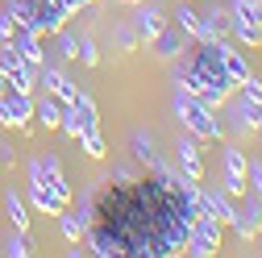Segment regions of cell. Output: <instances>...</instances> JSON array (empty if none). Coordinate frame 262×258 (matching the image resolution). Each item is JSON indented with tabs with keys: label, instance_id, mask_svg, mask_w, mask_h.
<instances>
[{
	"label": "cell",
	"instance_id": "1",
	"mask_svg": "<svg viewBox=\"0 0 262 258\" xmlns=\"http://www.w3.org/2000/svg\"><path fill=\"white\" fill-rule=\"evenodd\" d=\"M175 117H179V125L187 129V134H195L200 142H221V138H225L216 109H212V104H204L200 96L183 92V88H175Z\"/></svg>",
	"mask_w": 262,
	"mask_h": 258
},
{
	"label": "cell",
	"instance_id": "2",
	"mask_svg": "<svg viewBox=\"0 0 262 258\" xmlns=\"http://www.w3.org/2000/svg\"><path fill=\"white\" fill-rule=\"evenodd\" d=\"M29 183H38V187H50L54 196L62 200V204H71V183H67V175H62V163L54 154H46V158H34L29 163Z\"/></svg>",
	"mask_w": 262,
	"mask_h": 258
},
{
	"label": "cell",
	"instance_id": "3",
	"mask_svg": "<svg viewBox=\"0 0 262 258\" xmlns=\"http://www.w3.org/2000/svg\"><path fill=\"white\" fill-rule=\"evenodd\" d=\"M237 200H242V204H233V221H229L225 229H233L242 242H254L258 229H262V196H254V191H242Z\"/></svg>",
	"mask_w": 262,
	"mask_h": 258
},
{
	"label": "cell",
	"instance_id": "4",
	"mask_svg": "<svg viewBox=\"0 0 262 258\" xmlns=\"http://www.w3.org/2000/svg\"><path fill=\"white\" fill-rule=\"evenodd\" d=\"M29 121H34V96L29 92H0V125L5 129H29Z\"/></svg>",
	"mask_w": 262,
	"mask_h": 258
},
{
	"label": "cell",
	"instance_id": "5",
	"mask_svg": "<svg viewBox=\"0 0 262 258\" xmlns=\"http://www.w3.org/2000/svg\"><path fill=\"white\" fill-rule=\"evenodd\" d=\"M221 158H225V175H221V191H225V196H242V191H246V163H250V158H246V150L237 146V142H225V150H221Z\"/></svg>",
	"mask_w": 262,
	"mask_h": 258
},
{
	"label": "cell",
	"instance_id": "6",
	"mask_svg": "<svg viewBox=\"0 0 262 258\" xmlns=\"http://www.w3.org/2000/svg\"><path fill=\"white\" fill-rule=\"evenodd\" d=\"M0 67L9 71V79H13L17 92H29V96H34V88H38V67H29V62L17 54L13 42H0Z\"/></svg>",
	"mask_w": 262,
	"mask_h": 258
},
{
	"label": "cell",
	"instance_id": "7",
	"mask_svg": "<svg viewBox=\"0 0 262 258\" xmlns=\"http://www.w3.org/2000/svg\"><path fill=\"white\" fill-rule=\"evenodd\" d=\"M38 83L54 96V100H62V104H71L75 96H79V83L62 71V67H54V62H42V67H38Z\"/></svg>",
	"mask_w": 262,
	"mask_h": 258
},
{
	"label": "cell",
	"instance_id": "8",
	"mask_svg": "<svg viewBox=\"0 0 262 258\" xmlns=\"http://www.w3.org/2000/svg\"><path fill=\"white\" fill-rule=\"evenodd\" d=\"M129 25L138 29V38H142V42H154V34L167 25V17H162L158 5H150V0L142 5V0H138V5H134V17H129Z\"/></svg>",
	"mask_w": 262,
	"mask_h": 258
},
{
	"label": "cell",
	"instance_id": "9",
	"mask_svg": "<svg viewBox=\"0 0 262 258\" xmlns=\"http://www.w3.org/2000/svg\"><path fill=\"white\" fill-rule=\"evenodd\" d=\"M13 46H17V54L29 62V67H42V62H46L42 34H34V29H17V34H13Z\"/></svg>",
	"mask_w": 262,
	"mask_h": 258
},
{
	"label": "cell",
	"instance_id": "10",
	"mask_svg": "<svg viewBox=\"0 0 262 258\" xmlns=\"http://www.w3.org/2000/svg\"><path fill=\"white\" fill-rule=\"evenodd\" d=\"M179 171L183 175H191V179H204V154H200V146H195V134L191 138H179Z\"/></svg>",
	"mask_w": 262,
	"mask_h": 258
},
{
	"label": "cell",
	"instance_id": "11",
	"mask_svg": "<svg viewBox=\"0 0 262 258\" xmlns=\"http://www.w3.org/2000/svg\"><path fill=\"white\" fill-rule=\"evenodd\" d=\"M187 233H191V238H200V242H208L212 250H221V233H225V225H221L212 212H195Z\"/></svg>",
	"mask_w": 262,
	"mask_h": 258
},
{
	"label": "cell",
	"instance_id": "12",
	"mask_svg": "<svg viewBox=\"0 0 262 258\" xmlns=\"http://www.w3.org/2000/svg\"><path fill=\"white\" fill-rule=\"evenodd\" d=\"M175 17H179V34H187L191 42H212V34H208V25H204V17L195 13V9L179 5V9H175Z\"/></svg>",
	"mask_w": 262,
	"mask_h": 258
},
{
	"label": "cell",
	"instance_id": "13",
	"mask_svg": "<svg viewBox=\"0 0 262 258\" xmlns=\"http://www.w3.org/2000/svg\"><path fill=\"white\" fill-rule=\"evenodd\" d=\"M150 46H154V54H158V58H179V54L187 50V46H183V38H179V25H162L158 34H154V42H150Z\"/></svg>",
	"mask_w": 262,
	"mask_h": 258
},
{
	"label": "cell",
	"instance_id": "14",
	"mask_svg": "<svg viewBox=\"0 0 262 258\" xmlns=\"http://www.w3.org/2000/svg\"><path fill=\"white\" fill-rule=\"evenodd\" d=\"M221 58H225V71H229V79L233 83H242L246 75H250V62H246V54L229 42V38H221Z\"/></svg>",
	"mask_w": 262,
	"mask_h": 258
},
{
	"label": "cell",
	"instance_id": "15",
	"mask_svg": "<svg viewBox=\"0 0 262 258\" xmlns=\"http://www.w3.org/2000/svg\"><path fill=\"white\" fill-rule=\"evenodd\" d=\"M25 196H29V204H34L38 212H46V217H58L62 208H67L50 187H38V183H29V187H25Z\"/></svg>",
	"mask_w": 262,
	"mask_h": 258
},
{
	"label": "cell",
	"instance_id": "16",
	"mask_svg": "<svg viewBox=\"0 0 262 258\" xmlns=\"http://www.w3.org/2000/svg\"><path fill=\"white\" fill-rule=\"evenodd\" d=\"M204 204H208V212H212L221 225L233 221V196H225L221 187H204Z\"/></svg>",
	"mask_w": 262,
	"mask_h": 258
},
{
	"label": "cell",
	"instance_id": "17",
	"mask_svg": "<svg viewBox=\"0 0 262 258\" xmlns=\"http://www.w3.org/2000/svg\"><path fill=\"white\" fill-rule=\"evenodd\" d=\"M34 121L46 125V129H58V121H62V100H54L50 92L42 96V100H34Z\"/></svg>",
	"mask_w": 262,
	"mask_h": 258
},
{
	"label": "cell",
	"instance_id": "18",
	"mask_svg": "<svg viewBox=\"0 0 262 258\" xmlns=\"http://www.w3.org/2000/svg\"><path fill=\"white\" fill-rule=\"evenodd\" d=\"M5 212H9V221H13V229H21V233H29V208H25V200H21V191H5Z\"/></svg>",
	"mask_w": 262,
	"mask_h": 258
},
{
	"label": "cell",
	"instance_id": "19",
	"mask_svg": "<svg viewBox=\"0 0 262 258\" xmlns=\"http://www.w3.org/2000/svg\"><path fill=\"white\" fill-rule=\"evenodd\" d=\"M71 113L79 117V129H100V117H96V100L88 92H79L75 100H71Z\"/></svg>",
	"mask_w": 262,
	"mask_h": 258
},
{
	"label": "cell",
	"instance_id": "20",
	"mask_svg": "<svg viewBox=\"0 0 262 258\" xmlns=\"http://www.w3.org/2000/svg\"><path fill=\"white\" fill-rule=\"evenodd\" d=\"M75 142L83 146V154L92 158V163H100V158H108V142H104V134H100V129H83V134H79Z\"/></svg>",
	"mask_w": 262,
	"mask_h": 258
},
{
	"label": "cell",
	"instance_id": "21",
	"mask_svg": "<svg viewBox=\"0 0 262 258\" xmlns=\"http://www.w3.org/2000/svg\"><path fill=\"white\" fill-rule=\"evenodd\" d=\"M58 233L67 238V242H79V238L88 233V221H83L79 212H67V208H62V212H58Z\"/></svg>",
	"mask_w": 262,
	"mask_h": 258
},
{
	"label": "cell",
	"instance_id": "22",
	"mask_svg": "<svg viewBox=\"0 0 262 258\" xmlns=\"http://www.w3.org/2000/svg\"><path fill=\"white\" fill-rule=\"evenodd\" d=\"M200 17H204V25H208V34H212V42L229 38V13H225V9H204Z\"/></svg>",
	"mask_w": 262,
	"mask_h": 258
},
{
	"label": "cell",
	"instance_id": "23",
	"mask_svg": "<svg viewBox=\"0 0 262 258\" xmlns=\"http://www.w3.org/2000/svg\"><path fill=\"white\" fill-rule=\"evenodd\" d=\"M129 146H134V158L138 163H154V138L150 134H142V129H134V134H129Z\"/></svg>",
	"mask_w": 262,
	"mask_h": 258
},
{
	"label": "cell",
	"instance_id": "24",
	"mask_svg": "<svg viewBox=\"0 0 262 258\" xmlns=\"http://www.w3.org/2000/svg\"><path fill=\"white\" fill-rule=\"evenodd\" d=\"M5 254H13V258H29V254H34V233L13 229V233H9V242H5Z\"/></svg>",
	"mask_w": 262,
	"mask_h": 258
},
{
	"label": "cell",
	"instance_id": "25",
	"mask_svg": "<svg viewBox=\"0 0 262 258\" xmlns=\"http://www.w3.org/2000/svg\"><path fill=\"white\" fill-rule=\"evenodd\" d=\"M75 58L83 62V67H100V50H96V42H92L88 34L79 38V54H75Z\"/></svg>",
	"mask_w": 262,
	"mask_h": 258
},
{
	"label": "cell",
	"instance_id": "26",
	"mask_svg": "<svg viewBox=\"0 0 262 258\" xmlns=\"http://www.w3.org/2000/svg\"><path fill=\"white\" fill-rule=\"evenodd\" d=\"M54 38H58V54H62V58H75V54H79V38H75V34H67V25H62Z\"/></svg>",
	"mask_w": 262,
	"mask_h": 258
},
{
	"label": "cell",
	"instance_id": "27",
	"mask_svg": "<svg viewBox=\"0 0 262 258\" xmlns=\"http://www.w3.org/2000/svg\"><path fill=\"white\" fill-rule=\"evenodd\" d=\"M138 42H142V38H138V29L129 25V21L117 25V46H121V50H138Z\"/></svg>",
	"mask_w": 262,
	"mask_h": 258
},
{
	"label": "cell",
	"instance_id": "28",
	"mask_svg": "<svg viewBox=\"0 0 262 258\" xmlns=\"http://www.w3.org/2000/svg\"><path fill=\"white\" fill-rule=\"evenodd\" d=\"M246 191H254V196H262V163H246Z\"/></svg>",
	"mask_w": 262,
	"mask_h": 258
},
{
	"label": "cell",
	"instance_id": "29",
	"mask_svg": "<svg viewBox=\"0 0 262 258\" xmlns=\"http://www.w3.org/2000/svg\"><path fill=\"white\" fill-rule=\"evenodd\" d=\"M13 34H17V25H13L9 9H0V42H13Z\"/></svg>",
	"mask_w": 262,
	"mask_h": 258
},
{
	"label": "cell",
	"instance_id": "30",
	"mask_svg": "<svg viewBox=\"0 0 262 258\" xmlns=\"http://www.w3.org/2000/svg\"><path fill=\"white\" fill-rule=\"evenodd\" d=\"M117 179H121V183H134L138 175H134V167H129V163H125V167H117Z\"/></svg>",
	"mask_w": 262,
	"mask_h": 258
},
{
	"label": "cell",
	"instance_id": "31",
	"mask_svg": "<svg viewBox=\"0 0 262 258\" xmlns=\"http://www.w3.org/2000/svg\"><path fill=\"white\" fill-rule=\"evenodd\" d=\"M9 88H13V79H9V71H5V67H0V92H9Z\"/></svg>",
	"mask_w": 262,
	"mask_h": 258
},
{
	"label": "cell",
	"instance_id": "32",
	"mask_svg": "<svg viewBox=\"0 0 262 258\" xmlns=\"http://www.w3.org/2000/svg\"><path fill=\"white\" fill-rule=\"evenodd\" d=\"M254 5H258V17H262V0H254Z\"/></svg>",
	"mask_w": 262,
	"mask_h": 258
},
{
	"label": "cell",
	"instance_id": "33",
	"mask_svg": "<svg viewBox=\"0 0 262 258\" xmlns=\"http://www.w3.org/2000/svg\"><path fill=\"white\" fill-rule=\"evenodd\" d=\"M121 5H138V0H121Z\"/></svg>",
	"mask_w": 262,
	"mask_h": 258
},
{
	"label": "cell",
	"instance_id": "34",
	"mask_svg": "<svg viewBox=\"0 0 262 258\" xmlns=\"http://www.w3.org/2000/svg\"><path fill=\"white\" fill-rule=\"evenodd\" d=\"M83 5H96V0H83Z\"/></svg>",
	"mask_w": 262,
	"mask_h": 258
},
{
	"label": "cell",
	"instance_id": "35",
	"mask_svg": "<svg viewBox=\"0 0 262 258\" xmlns=\"http://www.w3.org/2000/svg\"><path fill=\"white\" fill-rule=\"evenodd\" d=\"M258 242H262V229H258Z\"/></svg>",
	"mask_w": 262,
	"mask_h": 258
}]
</instances>
